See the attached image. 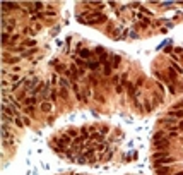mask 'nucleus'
<instances>
[{
	"mask_svg": "<svg viewBox=\"0 0 183 175\" xmlns=\"http://www.w3.org/2000/svg\"><path fill=\"white\" fill-rule=\"evenodd\" d=\"M156 170V175H169V167L168 165H163V167L154 168Z\"/></svg>",
	"mask_w": 183,
	"mask_h": 175,
	"instance_id": "obj_6",
	"label": "nucleus"
},
{
	"mask_svg": "<svg viewBox=\"0 0 183 175\" xmlns=\"http://www.w3.org/2000/svg\"><path fill=\"white\" fill-rule=\"evenodd\" d=\"M169 117H173V119H176V120H181L183 119V108L181 110H169Z\"/></svg>",
	"mask_w": 183,
	"mask_h": 175,
	"instance_id": "obj_7",
	"label": "nucleus"
},
{
	"mask_svg": "<svg viewBox=\"0 0 183 175\" xmlns=\"http://www.w3.org/2000/svg\"><path fill=\"white\" fill-rule=\"evenodd\" d=\"M96 129H99L101 134H106V132H108V127L106 125H96Z\"/></svg>",
	"mask_w": 183,
	"mask_h": 175,
	"instance_id": "obj_23",
	"label": "nucleus"
},
{
	"mask_svg": "<svg viewBox=\"0 0 183 175\" xmlns=\"http://www.w3.org/2000/svg\"><path fill=\"white\" fill-rule=\"evenodd\" d=\"M77 52H79V57H81L82 60H91V55L92 52L87 48H77Z\"/></svg>",
	"mask_w": 183,
	"mask_h": 175,
	"instance_id": "obj_2",
	"label": "nucleus"
},
{
	"mask_svg": "<svg viewBox=\"0 0 183 175\" xmlns=\"http://www.w3.org/2000/svg\"><path fill=\"white\" fill-rule=\"evenodd\" d=\"M111 72H113V67H111V62L108 60V62L104 63V76H111Z\"/></svg>",
	"mask_w": 183,
	"mask_h": 175,
	"instance_id": "obj_17",
	"label": "nucleus"
},
{
	"mask_svg": "<svg viewBox=\"0 0 183 175\" xmlns=\"http://www.w3.org/2000/svg\"><path fill=\"white\" fill-rule=\"evenodd\" d=\"M144 107H146V112H152V110H154V105L151 103V101H146V103H144Z\"/></svg>",
	"mask_w": 183,
	"mask_h": 175,
	"instance_id": "obj_21",
	"label": "nucleus"
},
{
	"mask_svg": "<svg viewBox=\"0 0 183 175\" xmlns=\"http://www.w3.org/2000/svg\"><path fill=\"white\" fill-rule=\"evenodd\" d=\"M110 59H111V67L117 69L118 65H120V62H121V57L120 55H111Z\"/></svg>",
	"mask_w": 183,
	"mask_h": 175,
	"instance_id": "obj_11",
	"label": "nucleus"
},
{
	"mask_svg": "<svg viewBox=\"0 0 183 175\" xmlns=\"http://www.w3.org/2000/svg\"><path fill=\"white\" fill-rule=\"evenodd\" d=\"M154 148H156V151H164V149H168L169 146H171V141H169V138L166 136V138L159 139V141H152Z\"/></svg>",
	"mask_w": 183,
	"mask_h": 175,
	"instance_id": "obj_1",
	"label": "nucleus"
},
{
	"mask_svg": "<svg viewBox=\"0 0 183 175\" xmlns=\"http://www.w3.org/2000/svg\"><path fill=\"white\" fill-rule=\"evenodd\" d=\"M36 52H38L36 48H26L24 52L21 53V57H24V59H31V57H33V55H34V53H36Z\"/></svg>",
	"mask_w": 183,
	"mask_h": 175,
	"instance_id": "obj_10",
	"label": "nucleus"
},
{
	"mask_svg": "<svg viewBox=\"0 0 183 175\" xmlns=\"http://www.w3.org/2000/svg\"><path fill=\"white\" fill-rule=\"evenodd\" d=\"M101 67V63H99V60H87V69H91V71H98V69Z\"/></svg>",
	"mask_w": 183,
	"mask_h": 175,
	"instance_id": "obj_5",
	"label": "nucleus"
},
{
	"mask_svg": "<svg viewBox=\"0 0 183 175\" xmlns=\"http://www.w3.org/2000/svg\"><path fill=\"white\" fill-rule=\"evenodd\" d=\"M77 98H79V101H82V103H87V93H86V91L77 93Z\"/></svg>",
	"mask_w": 183,
	"mask_h": 175,
	"instance_id": "obj_19",
	"label": "nucleus"
},
{
	"mask_svg": "<svg viewBox=\"0 0 183 175\" xmlns=\"http://www.w3.org/2000/svg\"><path fill=\"white\" fill-rule=\"evenodd\" d=\"M21 46H24V48H36V41L34 40H24L21 43Z\"/></svg>",
	"mask_w": 183,
	"mask_h": 175,
	"instance_id": "obj_12",
	"label": "nucleus"
},
{
	"mask_svg": "<svg viewBox=\"0 0 183 175\" xmlns=\"http://www.w3.org/2000/svg\"><path fill=\"white\" fill-rule=\"evenodd\" d=\"M166 76H168L171 81H178V72H176L173 67H168V71H166Z\"/></svg>",
	"mask_w": 183,
	"mask_h": 175,
	"instance_id": "obj_8",
	"label": "nucleus"
},
{
	"mask_svg": "<svg viewBox=\"0 0 183 175\" xmlns=\"http://www.w3.org/2000/svg\"><path fill=\"white\" fill-rule=\"evenodd\" d=\"M58 84L62 86V90H67L69 86H72V82H70L69 79H65V77H60V79H58Z\"/></svg>",
	"mask_w": 183,
	"mask_h": 175,
	"instance_id": "obj_15",
	"label": "nucleus"
},
{
	"mask_svg": "<svg viewBox=\"0 0 183 175\" xmlns=\"http://www.w3.org/2000/svg\"><path fill=\"white\" fill-rule=\"evenodd\" d=\"M156 86H158V90H159V91H164V86H163V84H159V82H158Z\"/></svg>",
	"mask_w": 183,
	"mask_h": 175,
	"instance_id": "obj_29",
	"label": "nucleus"
},
{
	"mask_svg": "<svg viewBox=\"0 0 183 175\" xmlns=\"http://www.w3.org/2000/svg\"><path fill=\"white\" fill-rule=\"evenodd\" d=\"M60 96H62L63 100H67V98H69V93H67V90H62V91H60Z\"/></svg>",
	"mask_w": 183,
	"mask_h": 175,
	"instance_id": "obj_24",
	"label": "nucleus"
},
{
	"mask_svg": "<svg viewBox=\"0 0 183 175\" xmlns=\"http://www.w3.org/2000/svg\"><path fill=\"white\" fill-rule=\"evenodd\" d=\"M168 149H164V151H156L152 155V160H164V158H168Z\"/></svg>",
	"mask_w": 183,
	"mask_h": 175,
	"instance_id": "obj_3",
	"label": "nucleus"
},
{
	"mask_svg": "<svg viewBox=\"0 0 183 175\" xmlns=\"http://www.w3.org/2000/svg\"><path fill=\"white\" fill-rule=\"evenodd\" d=\"M77 132H81V129H75V127H69V129L65 130V134H69L70 138H74V139H75L77 136H79Z\"/></svg>",
	"mask_w": 183,
	"mask_h": 175,
	"instance_id": "obj_13",
	"label": "nucleus"
},
{
	"mask_svg": "<svg viewBox=\"0 0 183 175\" xmlns=\"http://www.w3.org/2000/svg\"><path fill=\"white\" fill-rule=\"evenodd\" d=\"M17 62H19V57H15V55L9 57V53L4 52V63H17Z\"/></svg>",
	"mask_w": 183,
	"mask_h": 175,
	"instance_id": "obj_4",
	"label": "nucleus"
},
{
	"mask_svg": "<svg viewBox=\"0 0 183 175\" xmlns=\"http://www.w3.org/2000/svg\"><path fill=\"white\" fill-rule=\"evenodd\" d=\"M21 71V67H19V65H15V67H12V72H19Z\"/></svg>",
	"mask_w": 183,
	"mask_h": 175,
	"instance_id": "obj_30",
	"label": "nucleus"
},
{
	"mask_svg": "<svg viewBox=\"0 0 183 175\" xmlns=\"http://www.w3.org/2000/svg\"><path fill=\"white\" fill-rule=\"evenodd\" d=\"M118 79H120V77H117V76H113V77H111V82H113V84H117V82H118Z\"/></svg>",
	"mask_w": 183,
	"mask_h": 175,
	"instance_id": "obj_28",
	"label": "nucleus"
},
{
	"mask_svg": "<svg viewBox=\"0 0 183 175\" xmlns=\"http://www.w3.org/2000/svg\"><path fill=\"white\" fill-rule=\"evenodd\" d=\"M50 100H51V101H57V100H58V91H57V88H53V90L50 91Z\"/></svg>",
	"mask_w": 183,
	"mask_h": 175,
	"instance_id": "obj_20",
	"label": "nucleus"
},
{
	"mask_svg": "<svg viewBox=\"0 0 183 175\" xmlns=\"http://www.w3.org/2000/svg\"><path fill=\"white\" fill-rule=\"evenodd\" d=\"M22 103H24V107H33L34 103H36V96H26L24 100H22Z\"/></svg>",
	"mask_w": 183,
	"mask_h": 175,
	"instance_id": "obj_9",
	"label": "nucleus"
},
{
	"mask_svg": "<svg viewBox=\"0 0 183 175\" xmlns=\"http://www.w3.org/2000/svg\"><path fill=\"white\" fill-rule=\"evenodd\" d=\"M24 112L29 113V115H33V107H24Z\"/></svg>",
	"mask_w": 183,
	"mask_h": 175,
	"instance_id": "obj_25",
	"label": "nucleus"
},
{
	"mask_svg": "<svg viewBox=\"0 0 183 175\" xmlns=\"http://www.w3.org/2000/svg\"><path fill=\"white\" fill-rule=\"evenodd\" d=\"M178 130H180V132H183V120H180V122H178Z\"/></svg>",
	"mask_w": 183,
	"mask_h": 175,
	"instance_id": "obj_27",
	"label": "nucleus"
},
{
	"mask_svg": "<svg viewBox=\"0 0 183 175\" xmlns=\"http://www.w3.org/2000/svg\"><path fill=\"white\" fill-rule=\"evenodd\" d=\"M41 110H43L45 113H50V112H51V103H48V101H43V103H41Z\"/></svg>",
	"mask_w": 183,
	"mask_h": 175,
	"instance_id": "obj_18",
	"label": "nucleus"
},
{
	"mask_svg": "<svg viewBox=\"0 0 183 175\" xmlns=\"http://www.w3.org/2000/svg\"><path fill=\"white\" fill-rule=\"evenodd\" d=\"M171 67H173V69H175V71H176V72H178V74H183V69H181V67H180L178 63H175V62H173V63H171Z\"/></svg>",
	"mask_w": 183,
	"mask_h": 175,
	"instance_id": "obj_22",
	"label": "nucleus"
},
{
	"mask_svg": "<svg viewBox=\"0 0 183 175\" xmlns=\"http://www.w3.org/2000/svg\"><path fill=\"white\" fill-rule=\"evenodd\" d=\"M75 65L79 69H84V71H86V67H87V60H82L81 57H77V59H75Z\"/></svg>",
	"mask_w": 183,
	"mask_h": 175,
	"instance_id": "obj_14",
	"label": "nucleus"
},
{
	"mask_svg": "<svg viewBox=\"0 0 183 175\" xmlns=\"http://www.w3.org/2000/svg\"><path fill=\"white\" fill-rule=\"evenodd\" d=\"M22 120H24V124H26V125H29V124H31L29 117H22Z\"/></svg>",
	"mask_w": 183,
	"mask_h": 175,
	"instance_id": "obj_26",
	"label": "nucleus"
},
{
	"mask_svg": "<svg viewBox=\"0 0 183 175\" xmlns=\"http://www.w3.org/2000/svg\"><path fill=\"white\" fill-rule=\"evenodd\" d=\"M163 138H166V132L164 130H158V132H154L152 141H159V139H163Z\"/></svg>",
	"mask_w": 183,
	"mask_h": 175,
	"instance_id": "obj_16",
	"label": "nucleus"
}]
</instances>
